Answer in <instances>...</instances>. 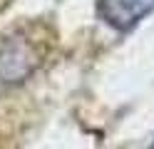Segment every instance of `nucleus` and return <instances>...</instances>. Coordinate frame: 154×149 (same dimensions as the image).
<instances>
[{
	"label": "nucleus",
	"mask_w": 154,
	"mask_h": 149,
	"mask_svg": "<svg viewBox=\"0 0 154 149\" xmlns=\"http://www.w3.org/2000/svg\"><path fill=\"white\" fill-rule=\"evenodd\" d=\"M47 27L35 23L17 27L0 45V82L20 85L45 62L47 55Z\"/></svg>",
	"instance_id": "obj_1"
},
{
	"label": "nucleus",
	"mask_w": 154,
	"mask_h": 149,
	"mask_svg": "<svg viewBox=\"0 0 154 149\" xmlns=\"http://www.w3.org/2000/svg\"><path fill=\"white\" fill-rule=\"evenodd\" d=\"M154 10V0H97V15L109 27L127 33Z\"/></svg>",
	"instance_id": "obj_2"
},
{
	"label": "nucleus",
	"mask_w": 154,
	"mask_h": 149,
	"mask_svg": "<svg viewBox=\"0 0 154 149\" xmlns=\"http://www.w3.org/2000/svg\"><path fill=\"white\" fill-rule=\"evenodd\" d=\"M147 149H154V142H152V144H149V147H147Z\"/></svg>",
	"instance_id": "obj_3"
}]
</instances>
